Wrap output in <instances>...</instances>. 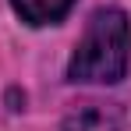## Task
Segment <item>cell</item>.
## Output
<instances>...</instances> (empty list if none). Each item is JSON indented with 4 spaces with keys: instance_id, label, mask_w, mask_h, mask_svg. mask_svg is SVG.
Listing matches in <instances>:
<instances>
[{
    "instance_id": "obj_3",
    "label": "cell",
    "mask_w": 131,
    "mask_h": 131,
    "mask_svg": "<svg viewBox=\"0 0 131 131\" xmlns=\"http://www.w3.org/2000/svg\"><path fill=\"white\" fill-rule=\"evenodd\" d=\"M64 131H121V124L103 110H78L64 124Z\"/></svg>"
},
{
    "instance_id": "obj_2",
    "label": "cell",
    "mask_w": 131,
    "mask_h": 131,
    "mask_svg": "<svg viewBox=\"0 0 131 131\" xmlns=\"http://www.w3.org/2000/svg\"><path fill=\"white\" fill-rule=\"evenodd\" d=\"M14 4V11H18V18L28 25H53L60 21L67 11H71V4L74 0H11Z\"/></svg>"
},
{
    "instance_id": "obj_1",
    "label": "cell",
    "mask_w": 131,
    "mask_h": 131,
    "mask_svg": "<svg viewBox=\"0 0 131 131\" xmlns=\"http://www.w3.org/2000/svg\"><path fill=\"white\" fill-rule=\"evenodd\" d=\"M131 60V25L121 7H103L85 25L82 43L74 46V57L67 64L71 82H121L128 74Z\"/></svg>"
}]
</instances>
